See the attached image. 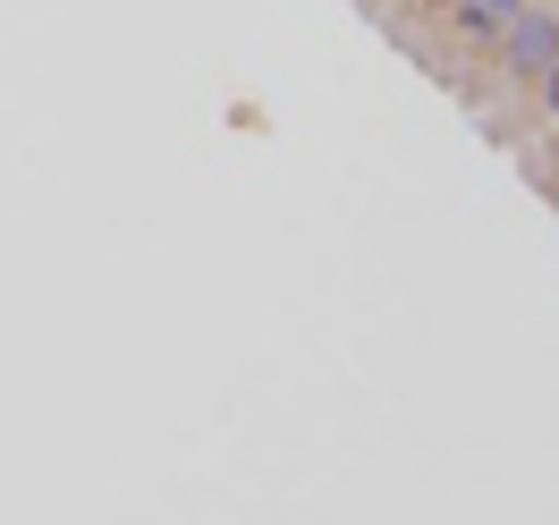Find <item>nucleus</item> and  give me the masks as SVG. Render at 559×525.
Listing matches in <instances>:
<instances>
[{
    "label": "nucleus",
    "instance_id": "3",
    "mask_svg": "<svg viewBox=\"0 0 559 525\" xmlns=\"http://www.w3.org/2000/svg\"><path fill=\"white\" fill-rule=\"evenodd\" d=\"M551 119H559V60H551Z\"/></svg>",
    "mask_w": 559,
    "mask_h": 525
},
{
    "label": "nucleus",
    "instance_id": "1",
    "mask_svg": "<svg viewBox=\"0 0 559 525\" xmlns=\"http://www.w3.org/2000/svg\"><path fill=\"white\" fill-rule=\"evenodd\" d=\"M500 60H509V76H551L559 17H551V9H518V17L500 26Z\"/></svg>",
    "mask_w": 559,
    "mask_h": 525
},
{
    "label": "nucleus",
    "instance_id": "2",
    "mask_svg": "<svg viewBox=\"0 0 559 525\" xmlns=\"http://www.w3.org/2000/svg\"><path fill=\"white\" fill-rule=\"evenodd\" d=\"M525 0H457V35H475V43H500V26L518 17Z\"/></svg>",
    "mask_w": 559,
    "mask_h": 525
}]
</instances>
